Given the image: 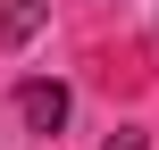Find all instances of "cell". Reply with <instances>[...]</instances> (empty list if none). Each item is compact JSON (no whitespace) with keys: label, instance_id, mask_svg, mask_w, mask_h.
Returning <instances> with one entry per match:
<instances>
[{"label":"cell","instance_id":"6da1fadb","mask_svg":"<svg viewBox=\"0 0 159 150\" xmlns=\"http://www.w3.org/2000/svg\"><path fill=\"white\" fill-rule=\"evenodd\" d=\"M17 109H25V125H34V134H59L75 100H67V84H59V75H34V84H17Z\"/></svg>","mask_w":159,"mask_h":150},{"label":"cell","instance_id":"7a4b0ae2","mask_svg":"<svg viewBox=\"0 0 159 150\" xmlns=\"http://www.w3.org/2000/svg\"><path fill=\"white\" fill-rule=\"evenodd\" d=\"M42 17H50V0H0V50H25L42 33Z\"/></svg>","mask_w":159,"mask_h":150},{"label":"cell","instance_id":"3957f363","mask_svg":"<svg viewBox=\"0 0 159 150\" xmlns=\"http://www.w3.org/2000/svg\"><path fill=\"white\" fill-rule=\"evenodd\" d=\"M109 150H143V134H109Z\"/></svg>","mask_w":159,"mask_h":150}]
</instances>
